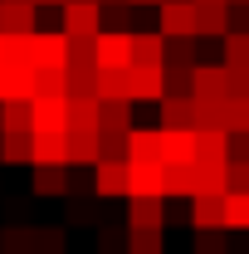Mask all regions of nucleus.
Returning a JSON list of instances; mask_svg holds the SVG:
<instances>
[{
    "mask_svg": "<svg viewBox=\"0 0 249 254\" xmlns=\"http://www.w3.org/2000/svg\"><path fill=\"white\" fill-rule=\"evenodd\" d=\"M59 30L68 39H98L103 34V10H98L93 0H68L59 10Z\"/></svg>",
    "mask_w": 249,
    "mask_h": 254,
    "instance_id": "1",
    "label": "nucleus"
},
{
    "mask_svg": "<svg viewBox=\"0 0 249 254\" xmlns=\"http://www.w3.org/2000/svg\"><path fill=\"white\" fill-rule=\"evenodd\" d=\"M156 30L166 39H195V0H161L156 5Z\"/></svg>",
    "mask_w": 249,
    "mask_h": 254,
    "instance_id": "2",
    "label": "nucleus"
},
{
    "mask_svg": "<svg viewBox=\"0 0 249 254\" xmlns=\"http://www.w3.org/2000/svg\"><path fill=\"white\" fill-rule=\"evenodd\" d=\"M98 68H132V30H103L93 39Z\"/></svg>",
    "mask_w": 249,
    "mask_h": 254,
    "instance_id": "3",
    "label": "nucleus"
},
{
    "mask_svg": "<svg viewBox=\"0 0 249 254\" xmlns=\"http://www.w3.org/2000/svg\"><path fill=\"white\" fill-rule=\"evenodd\" d=\"M93 195L103 200H118V195H132V166L127 161H98L93 166Z\"/></svg>",
    "mask_w": 249,
    "mask_h": 254,
    "instance_id": "4",
    "label": "nucleus"
},
{
    "mask_svg": "<svg viewBox=\"0 0 249 254\" xmlns=\"http://www.w3.org/2000/svg\"><path fill=\"white\" fill-rule=\"evenodd\" d=\"M132 230H166V195H127Z\"/></svg>",
    "mask_w": 249,
    "mask_h": 254,
    "instance_id": "5",
    "label": "nucleus"
},
{
    "mask_svg": "<svg viewBox=\"0 0 249 254\" xmlns=\"http://www.w3.org/2000/svg\"><path fill=\"white\" fill-rule=\"evenodd\" d=\"M132 103H161L166 98V68H127Z\"/></svg>",
    "mask_w": 249,
    "mask_h": 254,
    "instance_id": "6",
    "label": "nucleus"
},
{
    "mask_svg": "<svg viewBox=\"0 0 249 254\" xmlns=\"http://www.w3.org/2000/svg\"><path fill=\"white\" fill-rule=\"evenodd\" d=\"M225 190H230V161L200 157L195 161V195H225Z\"/></svg>",
    "mask_w": 249,
    "mask_h": 254,
    "instance_id": "7",
    "label": "nucleus"
},
{
    "mask_svg": "<svg viewBox=\"0 0 249 254\" xmlns=\"http://www.w3.org/2000/svg\"><path fill=\"white\" fill-rule=\"evenodd\" d=\"M34 68H68V34L34 30Z\"/></svg>",
    "mask_w": 249,
    "mask_h": 254,
    "instance_id": "8",
    "label": "nucleus"
},
{
    "mask_svg": "<svg viewBox=\"0 0 249 254\" xmlns=\"http://www.w3.org/2000/svg\"><path fill=\"white\" fill-rule=\"evenodd\" d=\"M132 68H166V34H137L132 30Z\"/></svg>",
    "mask_w": 249,
    "mask_h": 254,
    "instance_id": "9",
    "label": "nucleus"
},
{
    "mask_svg": "<svg viewBox=\"0 0 249 254\" xmlns=\"http://www.w3.org/2000/svg\"><path fill=\"white\" fill-rule=\"evenodd\" d=\"M30 166H68V132H34Z\"/></svg>",
    "mask_w": 249,
    "mask_h": 254,
    "instance_id": "10",
    "label": "nucleus"
},
{
    "mask_svg": "<svg viewBox=\"0 0 249 254\" xmlns=\"http://www.w3.org/2000/svg\"><path fill=\"white\" fill-rule=\"evenodd\" d=\"M161 132H195V98H161Z\"/></svg>",
    "mask_w": 249,
    "mask_h": 254,
    "instance_id": "11",
    "label": "nucleus"
},
{
    "mask_svg": "<svg viewBox=\"0 0 249 254\" xmlns=\"http://www.w3.org/2000/svg\"><path fill=\"white\" fill-rule=\"evenodd\" d=\"M132 166V195H166V161H127Z\"/></svg>",
    "mask_w": 249,
    "mask_h": 254,
    "instance_id": "12",
    "label": "nucleus"
},
{
    "mask_svg": "<svg viewBox=\"0 0 249 254\" xmlns=\"http://www.w3.org/2000/svg\"><path fill=\"white\" fill-rule=\"evenodd\" d=\"M0 34H34V0H0Z\"/></svg>",
    "mask_w": 249,
    "mask_h": 254,
    "instance_id": "13",
    "label": "nucleus"
},
{
    "mask_svg": "<svg viewBox=\"0 0 249 254\" xmlns=\"http://www.w3.org/2000/svg\"><path fill=\"white\" fill-rule=\"evenodd\" d=\"M195 34H230V5L225 0H195Z\"/></svg>",
    "mask_w": 249,
    "mask_h": 254,
    "instance_id": "14",
    "label": "nucleus"
},
{
    "mask_svg": "<svg viewBox=\"0 0 249 254\" xmlns=\"http://www.w3.org/2000/svg\"><path fill=\"white\" fill-rule=\"evenodd\" d=\"M34 132H68V98H34Z\"/></svg>",
    "mask_w": 249,
    "mask_h": 254,
    "instance_id": "15",
    "label": "nucleus"
},
{
    "mask_svg": "<svg viewBox=\"0 0 249 254\" xmlns=\"http://www.w3.org/2000/svg\"><path fill=\"white\" fill-rule=\"evenodd\" d=\"M190 230H225V195H190Z\"/></svg>",
    "mask_w": 249,
    "mask_h": 254,
    "instance_id": "16",
    "label": "nucleus"
},
{
    "mask_svg": "<svg viewBox=\"0 0 249 254\" xmlns=\"http://www.w3.org/2000/svg\"><path fill=\"white\" fill-rule=\"evenodd\" d=\"M0 132H34V98H5L0 103Z\"/></svg>",
    "mask_w": 249,
    "mask_h": 254,
    "instance_id": "17",
    "label": "nucleus"
},
{
    "mask_svg": "<svg viewBox=\"0 0 249 254\" xmlns=\"http://www.w3.org/2000/svg\"><path fill=\"white\" fill-rule=\"evenodd\" d=\"M127 161H161V127H132L127 132Z\"/></svg>",
    "mask_w": 249,
    "mask_h": 254,
    "instance_id": "18",
    "label": "nucleus"
},
{
    "mask_svg": "<svg viewBox=\"0 0 249 254\" xmlns=\"http://www.w3.org/2000/svg\"><path fill=\"white\" fill-rule=\"evenodd\" d=\"M127 132H132V98L103 103V118H98V137H127Z\"/></svg>",
    "mask_w": 249,
    "mask_h": 254,
    "instance_id": "19",
    "label": "nucleus"
},
{
    "mask_svg": "<svg viewBox=\"0 0 249 254\" xmlns=\"http://www.w3.org/2000/svg\"><path fill=\"white\" fill-rule=\"evenodd\" d=\"M103 161V137L98 132H68V166H98Z\"/></svg>",
    "mask_w": 249,
    "mask_h": 254,
    "instance_id": "20",
    "label": "nucleus"
},
{
    "mask_svg": "<svg viewBox=\"0 0 249 254\" xmlns=\"http://www.w3.org/2000/svg\"><path fill=\"white\" fill-rule=\"evenodd\" d=\"M161 161L166 166H190L195 161V132H161Z\"/></svg>",
    "mask_w": 249,
    "mask_h": 254,
    "instance_id": "21",
    "label": "nucleus"
},
{
    "mask_svg": "<svg viewBox=\"0 0 249 254\" xmlns=\"http://www.w3.org/2000/svg\"><path fill=\"white\" fill-rule=\"evenodd\" d=\"M5 98H34V68H25V64L0 68V103Z\"/></svg>",
    "mask_w": 249,
    "mask_h": 254,
    "instance_id": "22",
    "label": "nucleus"
},
{
    "mask_svg": "<svg viewBox=\"0 0 249 254\" xmlns=\"http://www.w3.org/2000/svg\"><path fill=\"white\" fill-rule=\"evenodd\" d=\"M103 98H68V132H98Z\"/></svg>",
    "mask_w": 249,
    "mask_h": 254,
    "instance_id": "23",
    "label": "nucleus"
},
{
    "mask_svg": "<svg viewBox=\"0 0 249 254\" xmlns=\"http://www.w3.org/2000/svg\"><path fill=\"white\" fill-rule=\"evenodd\" d=\"M34 157V132H0V166H20Z\"/></svg>",
    "mask_w": 249,
    "mask_h": 254,
    "instance_id": "24",
    "label": "nucleus"
},
{
    "mask_svg": "<svg viewBox=\"0 0 249 254\" xmlns=\"http://www.w3.org/2000/svg\"><path fill=\"white\" fill-rule=\"evenodd\" d=\"M230 93V73L225 68H215V64H195V98H225Z\"/></svg>",
    "mask_w": 249,
    "mask_h": 254,
    "instance_id": "25",
    "label": "nucleus"
},
{
    "mask_svg": "<svg viewBox=\"0 0 249 254\" xmlns=\"http://www.w3.org/2000/svg\"><path fill=\"white\" fill-rule=\"evenodd\" d=\"M34 195H68V166H34Z\"/></svg>",
    "mask_w": 249,
    "mask_h": 254,
    "instance_id": "26",
    "label": "nucleus"
},
{
    "mask_svg": "<svg viewBox=\"0 0 249 254\" xmlns=\"http://www.w3.org/2000/svg\"><path fill=\"white\" fill-rule=\"evenodd\" d=\"M34 98H68V68H34Z\"/></svg>",
    "mask_w": 249,
    "mask_h": 254,
    "instance_id": "27",
    "label": "nucleus"
},
{
    "mask_svg": "<svg viewBox=\"0 0 249 254\" xmlns=\"http://www.w3.org/2000/svg\"><path fill=\"white\" fill-rule=\"evenodd\" d=\"M68 98H98V64H68Z\"/></svg>",
    "mask_w": 249,
    "mask_h": 254,
    "instance_id": "28",
    "label": "nucleus"
},
{
    "mask_svg": "<svg viewBox=\"0 0 249 254\" xmlns=\"http://www.w3.org/2000/svg\"><path fill=\"white\" fill-rule=\"evenodd\" d=\"M225 68L249 73V30H230L225 34Z\"/></svg>",
    "mask_w": 249,
    "mask_h": 254,
    "instance_id": "29",
    "label": "nucleus"
},
{
    "mask_svg": "<svg viewBox=\"0 0 249 254\" xmlns=\"http://www.w3.org/2000/svg\"><path fill=\"white\" fill-rule=\"evenodd\" d=\"M0 254H34V225H5L0 230Z\"/></svg>",
    "mask_w": 249,
    "mask_h": 254,
    "instance_id": "30",
    "label": "nucleus"
},
{
    "mask_svg": "<svg viewBox=\"0 0 249 254\" xmlns=\"http://www.w3.org/2000/svg\"><path fill=\"white\" fill-rule=\"evenodd\" d=\"M98 98H103V103L132 98L127 93V68H98Z\"/></svg>",
    "mask_w": 249,
    "mask_h": 254,
    "instance_id": "31",
    "label": "nucleus"
},
{
    "mask_svg": "<svg viewBox=\"0 0 249 254\" xmlns=\"http://www.w3.org/2000/svg\"><path fill=\"white\" fill-rule=\"evenodd\" d=\"M34 254H68L63 225H34Z\"/></svg>",
    "mask_w": 249,
    "mask_h": 254,
    "instance_id": "32",
    "label": "nucleus"
},
{
    "mask_svg": "<svg viewBox=\"0 0 249 254\" xmlns=\"http://www.w3.org/2000/svg\"><path fill=\"white\" fill-rule=\"evenodd\" d=\"M127 254H166V235L161 230H132L127 225Z\"/></svg>",
    "mask_w": 249,
    "mask_h": 254,
    "instance_id": "33",
    "label": "nucleus"
},
{
    "mask_svg": "<svg viewBox=\"0 0 249 254\" xmlns=\"http://www.w3.org/2000/svg\"><path fill=\"white\" fill-rule=\"evenodd\" d=\"M225 230H249V190H225Z\"/></svg>",
    "mask_w": 249,
    "mask_h": 254,
    "instance_id": "34",
    "label": "nucleus"
},
{
    "mask_svg": "<svg viewBox=\"0 0 249 254\" xmlns=\"http://www.w3.org/2000/svg\"><path fill=\"white\" fill-rule=\"evenodd\" d=\"M166 68H195V39H166Z\"/></svg>",
    "mask_w": 249,
    "mask_h": 254,
    "instance_id": "35",
    "label": "nucleus"
},
{
    "mask_svg": "<svg viewBox=\"0 0 249 254\" xmlns=\"http://www.w3.org/2000/svg\"><path fill=\"white\" fill-rule=\"evenodd\" d=\"M195 254H230V230H195Z\"/></svg>",
    "mask_w": 249,
    "mask_h": 254,
    "instance_id": "36",
    "label": "nucleus"
},
{
    "mask_svg": "<svg viewBox=\"0 0 249 254\" xmlns=\"http://www.w3.org/2000/svg\"><path fill=\"white\" fill-rule=\"evenodd\" d=\"M225 132H249V98H225Z\"/></svg>",
    "mask_w": 249,
    "mask_h": 254,
    "instance_id": "37",
    "label": "nucleus"
},
{
    "mask_svg": "<svg viewBox=\"0 0 249 254\" xmlns=\"http://www.w3.org/2000/svg\"><path fill=\"white\" fill-rule=\"evenodd\" d=\"M127 5L132 0H103V30H127Z\"/></svg>",
    "mask_w": 249,
    "mask_h": 254,
    "instance_id": "38",
    "label": "nucleus"
},
{
    "mask_svg": "<svg viewBox=\"0 0 249 254\" xmlns=\"http://www.w3.org/2000/svg\"><path fill=\"white\" fill-rule=\"evenodd\" d=\"M98 245H103V254H118V245H127V225L118 230V225H103L98 230Z\"/></svg>",
    "mask_w": 249,
    "mask_h": 254,
    "instance_id": "39",
    "label": "nucleus"
},
{
    "mask_svg": "<svg viewBox=\"0 0 249 254\" xmlns=\"http://www.w3.org/2000/svg\"><path fill=\"white\" fill-rule=\"evenodd\" d=\"M230 190H249V161H230Z\"/></svg>",
    "mask_w": 249,
    "mask_h": 254,
    "instance_id": "40",
    "label": "nucleus"
},
{
    "mask_svg": "<svg viewBox=\"0 0 249 254\" xmlns=\"http://www.w3.org/2000/svg\"><path fill=\"white\" fill-rule=\"evenodd\" d=\"M68 220H93V205H88V200H73V205H68Z\"/></svg>",
    "mask_w": 249,
    "mask_h": 254,
    "instance_id": "41",
    "label": "nucleus"
},
{
    "mask_svg": "<svg viewBox=\"0 0 249 254\" xmlns=\"http://www.w3.org/2000/svg\"><path fill=\"white\" fill-rule=\"evenodd\" d=\"M34 5H59V10H63V5H68V0H34Z\"/></svg>",
    "mask_w": 249,
    "mask_h": 254,
    "instance_id": "42",
    "label": "nucleus"
},
{
    "mask_svg": "<svg viewBox=\"0 0 249 254\" xmlns=\"http://www.w3.org/2000/svg\"><path fill=\"white\" fill-rule=\"evenodd\" d=\"M132 5H161V0H132Z\"/></svg>",
    "mask_w": 249,
    "mask_h": 254,
    "instance_id": "43",
    "label": "nucleus"
},
{
    "mask_svg": "<svg viewBox=\"0 0 249 254\" xmlns=\"http://www.w3.org/2000/svg\"><path fill=\"white\" fill-rule=\"evenodd\" d=\"M235 5H245V10H249V0H230V10H235Z\"/></svg>",
    "mask_w": 249,
    "mask_h": 254,
    "instance_id": "44",
    "label": "nucleus"
},
{
    "mask_svg": "<svg viewBox=\"0 0 249 254\" xmlns=\"http://www.w3.org/2000/svg\"><path fill=\"white\" fill-rule=\"evenodd\" d=\"M93 5H103V0H93Z\"/></svg>",
    "mask_w": 249,
    "mask_h": 254,
    "instance_id": "45",
    "label": "nucleus"
},
{
    "mask_svg": "<svg viewBox=\"0 0 249 254\" xmlns=\"http://www.w3.org/2000/svg\"><path fill=\"white\" fill-rule=\"evenodd\" d=\"M225 5H230V0H225Z\"/></svg>",
    "mask_w": 249,
    "mask_h": 254,
    "instance_id": "46",
    "label": "nucleus"
}]
</instances>
